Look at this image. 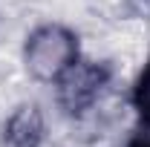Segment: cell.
Masks as SVG:
<instances>
[{
    "instance_id": "5",
    "label": "cell",
    "mask_w": 150,
    "mask_h": 147,
    "mask_svg": "<svg viewBox=\"0 0 150 147\" xmlns=\"http://www.w3.org/2000/svg\"><path fill=\"white\" fill-rule=\"evenodd\" d=\"M133 147H150V118L136 130V136H133Z\"/></svg>"
},
{
    "instance_id": "2",
    "label": "cell",
    "mask_w": 150,
    "mask_h": 147,
    "mask_svg": "<svg viewBox=\"0 0 150 147\" xmlns=\"http://www.w3.org/2000/svg\"><path fill=\"white\" fill-rule=\"evenodd\" d=\"M58 81H61L58 84V98L69 112H87L104 95V87H107L104 66L95 64V61H84V64L75 61Z\"/></svg>"
},
{
    "instance_id": "4",
    "label": "cell",
    "mask_w": 150,
    "mask_h": 147,
    "mask_svg": "<svg viewBox=\"0 0 150 147\" xmlns=\"http://www.w3.org/2000/svg\"><path fill=\"white\" fill-rule=\"evenodd\" d=\"M136 104L150 118V64L142 66V72H139V81H136Z\"/></svg>"
},
{
    "instance_id": "3",
    "label": "cell",
    "mask_w": 150,
    "mask_h": 147,
    "mask_svg": "<svg viewBox=\"0 0 150 147\" xmlns=\"http://www.w3.org/2000/svg\"><path fill=\"white\" fill-rule=\"evenodd\" d=\"M43 136H46V121L35 104H18L15 110H9L3 124V139L9 147H40Z\"/></svg>"
},
{
    "instance_id": "1",
    "label": "cell",
    "mask_w": 150,
    "mask_h": 147,
    "mask_svg": "<svg viewBox=\"0 0 150 147\" xmlns=\"http://www.w3.org/2000/svg\"><path fill=\"white\" fill-rule=\"evenodd\" d=\"M75 55H78L75 35L58 23H49L29 35L23 49V69L35 81L52 84L75 64Z\"/></svg>"
}]
</instances>
